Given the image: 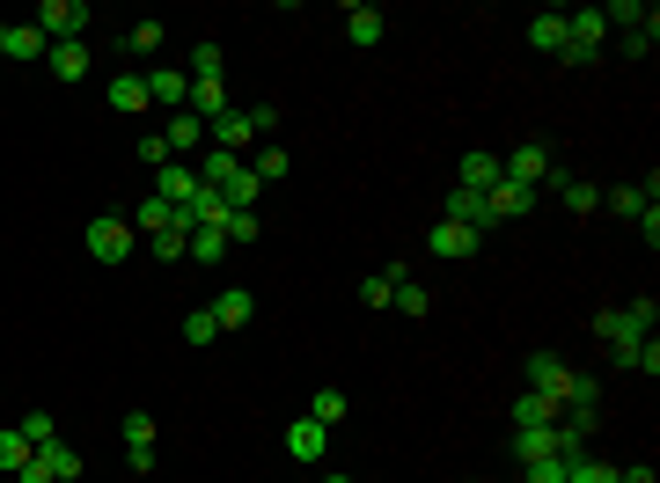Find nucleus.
Instances as JSON below:
<instances>
[{
    "instance_id": "nucleus-1",
    "label": "nucleus",
    "mask_w": 660,
    "mask_h": 483,
    "mask_svg": "<svg viewBox=\"0 0 660 483\" xmlns=\"http://www.w3.org/2000/svg\"><path fill=\"white\" fill-rule=\"evenodd\" d=\"M653 322H660L653 301H624V308H602V315H594V338L616 352V366H638V344L653 338Z\"/></svg>"
},
{
    "instance_id": "nucleus-2",
    "label": "nucleus",
    "mask_w": 660,
    "mask_h": 483,
    "mask_svg": "<svg viewBox=\"0 0 660 483\" xmlns=\"http://www.w3.org/2000/svg\"><path fill=\"white\" fill-rule=\"evenodd\" d=\"M81 241H89V257H96V264H125V257L140 249V235H132V220H118V213H96Z\"/></svg>"
},
{
    "instance_id": "nucleus-3",
    "label": "nucleus",
    "mask_w": 660,
    "mask_h": 483,
    "mask_svg": "<svg viewBox=\"0 0 660 483\" xmlns=\"http://www.w3.org/2000/svg\"><path fill=\"white\" fill-rule=\"evenodd\" d=\"M89 0H45L37 8V30H45V45H73V37H89Z\"/></svg>"
},
{
    "instance_id": "nucleus-4",
    "label": "nucleus",
    "mask_w": 660,
    "mask_h": 483,
    "mask_svg": "<svg viewBox=\"0 0 660 483\" xmlns=\"http://www.w3.org/2000/svg\"><path fill=\"white\" fill-rule=\"evenodd\" d=\"M551 162H558V154H551V146H513V154H499V176H507V184H529V191H536L543 176H551Z\"/></svg>"
},
{
    "instance_id": "nucleus-5",
    "label": "nucleus",
    "mask_w": 660,
    "mask_h": 483,
    "mask_svg": "<svg viewBox=\"0 0 660 483\" xmlns=\"http://www.w3.org/2000/svg\"><path fill=\"white\" fill-rule=\"evenodd\" d=\"M543 184H551V191L565 198V213H602V184H587V176H565V162H551V176H543Z\"/></svg>"
},
{
    "instance_id": "nucleus-6",
    "label": "nucleus",
    "mask_w": 660,
    "mask_h": 483,
    "mask_svg": "<svg viewBox=\"0 0 660 483\" xmlns=\"http://www.w3.org/2000/svg\"><path fill=\"white\" fill-rule=\"evenodd\" d=\"M250 140H257V125H250V110H235V103L206 125V146H220V154H243Z\"/></svg>"
},
{
    "instance_id": "nucleus-7",
    "label": "nucleus",
    "mask_w": 660,
    "mask_h": 483,
    "mask_svg": "<svg viewBox=\"0 0 660 483\" xmlns=\"http://www.w3.org/2000/svg\"><path fill=\"white\" fill-rule=\"evenodd\" d=\"M440 220H455V227H477V235H485V227H491V198H485V191H463V184H455V191L440 198Z\"/></svg>"
},
{
    "instance_id": "nucleus-8",
    "label": "nucleus",
    "mask_w": 660,
    "mask_h": 483,
    "mask_svg": "<svg viewBox=\"0 0 660 483\" xmlns=\"http://www.w3.org/2000/svg\"><path fill=\"white\" fill-rule=\"evenodd\" d=\"M565 381H572V366H565L558 352H529V388H536V396H551L558 411H565Z\"/></svg>"
},
{
    "instance_id": "nucleus-9",
    "label": "nucleus",
    "mask_w": 660,
    "mask_h": 483,
    "mask_svg": "<svg viewBox=\"0 0 660 483\" xmlns=\"http://www.w3.org/2000/svg\"><path fill=\"white\" fill-rule=\"evenodd\" d=\"M345 37H352V51H374L382 37H390V15L367 8V0H352V8H345Z\"/></svg>"
},
{
    "instance_id": "nucleus-10",
    "label": "nucleus",
    "mask_w": 660,
    "mask_h": 483,
    "mask_svg": "<svg viewBox=\"0 0 660 483\" xmlns=\"http://www.w3.org/2000/svg\"><path fill=\"white\" fill-rule=\"evenodd\" d=\"M184 96H192V73H147V110H170V118H176V110H184Z\"/></svg>"
},
{
    "instance_id": "nucleus-11",
    "label": "nucleus",
    "mask_w": 660,
    "mask_h": 483,
    "mask_svg": "<svg viewBox=\"0 0 660 483\" xmlns=\"http://www.w3.org/2000/svg\"><path fill=\"white\" fill-rule=\"evenodd\" d=\"M323 447H331V425H316V417H293L287 425V455L293 461H323Z\"/></svg>"
},
{
    "instance_id": "nucleus-12",
    "label": "nucleus",
    "mask_w": 660,
    "mask_h": 483,
    "mask_svg": "<svg viewBox=\"0 0 660 483\" xmlns=\"http://www.w3.org/2000/svg\"><path fill=\"white\" fill-rule=\"evenodd\" d=\"M162 140H170V162H184V154H206V125H198L192 110H176V118L162 125Z\"/></svg>"
},
{
    "instance_id": "nucleus-13",
    "label": "nucleus",
    "mask_w": 660,
    "mask_h": 483,
    "mask_svg": "<svg viewBox=\"0 0 660 483\" xmlns=\"http://www.w3.org/2000/svg\"><path fill=\"white\" fill-rule=\"evenodd\" d=\"M192 191H198V169H192V162H170V169H154V198H170L176 213L192 205Z\"/></svg>"
},
{
    "instance_id": "nucleus-14",
    "label": "nucleus",
    "mask_w": 660,
    "mask_h": 483,
    "mask_svg": "<svg viewBox=\"0 0 660 483\" xmlns=\"http://www.w3.org/2000/svg\"><path fill=\"white\" fill-rule=\"evenodd\" d=\"M426 249H433V257H470V249H477V227H455V220H433V227H426Z\"/></svg>"
},
{
    "instance_id": "nucleus-15",
    "label": "nucleus",
    "mask_w": 660,
    "mask_h": 483,
    "mask_svg": "<svg viewBox=\"0 0 660 483\" xmlns=\"http://www.w3.org/2000/svg\"><path fill=\"white\" fill-rule=\"evenodd\" d=\"M485 198H491V227H499V220H521L529 205H536V191H529V184H507V176H499Z\"/></svg>"
},
{
    "instance_id": "nucleus-16",
    "label": "nucleus",
    "mask_w": 660,
    "mask_h": 483,
    "mask_svg": "<svg viewBox=\"0 0 660 483\" xmlns=\"http://www.w3.org/2000/svg\"><path fill=\"white\" fill-rule=\"evenodd\" d=\"M162 227H176V205H170V198H154V191H147L140 205H132V235H140V241H154Z\"/></svg>"
},
{
    "instance_id": "nucleus-17",
    "label": "nucleus",
    "mask_w": 660,
    "mask_h": 483,
    "mask_svg": "<svg viewBox=\"0 0 660 483\" xmlns=\"http://www.w3.org/2000/svg\"><path fill=\"white\" fill-rule=\"evenodd\" d=\"M89 67H96V59H89V37H73V45H51L45 51V73H59V81H81Z\"/></svg>"
},
{
    "instance_id": "nucleus-18",
    "label": "nucleus",
    "mask_w": 660,
    "mask_h": 483,
    "mask_svg": "<svg viewBox=\"0 0 660 483\" xmlns=\"http://www.w3.org/2000/svg\"><path fill=\"white\" fill-rule=\"evenodd\" d=\"M390 308H396V315H412V322H418V315H426V308H433V293H426V286H418V279H412V264H396Z\"/></svg>"
},
{
    "instance_id": "nucleus-19",
    "label": "nucleus",
    "mask_w": 660,
    "mask_h": 483,
    "mask_svg": "<svg viewBox=\"0 0 660 483\" xmlns=\"http://www.w3.org/2000/svg\"><path fill=\"white\" fill-rule=\"evenodd\" d=\"M111 110H118V118H140L147 110V73H111Z\"/></svg>"
},
{
    "instance_id": "nucleus-20",
    "label": "nucleus",
    "mask_w": 660,
    "mask_h": 483,
    "mask_svg": "<svg viewBox=\"0 0 660 483\" xmlns=\"http://www.w3.org/2000/svg\"><path fill=\"white\" fill-rule=\"evenodd\" d=\"M602 205L624 213V220H646L653 213V184H616V191H602Z\"/></svg>"
},
{
    "instance_id": "nucleus-21",
    "label": "nucleus",
    "mask_w": 660,
    "mask_h": 483,
    "mask_svg": "<svg viewBox=\"0 0 660 483\" xmlns=\"http://www.w3.org/2000/svg\"><path fill=\"white\" fill-rule=\"evenodd\" d=\"M184 110H192L198 125H213L220 110H228V81H192V96H184Z\"/></svg>"
},
{
    "instance_id": "nucleus-22",
    "label": "nucleus",
    "mask_w": 660,
    "mask_h": 483,
    "mask_svg": "<svg viewBox=\"0 0 660 483\" xmlns=\"http://www.w3.org/2000/svg\"><path fill=\"white\" fill-rule=\"evenodd\" d=\"M529 45H536L543 59H558V51H565V8H551V15H529Z\"/></svg>"
},
{
    "instance_id": "nucleus-23",
    "label": "nucleus",
    "mask_w": 660,
    "mask_h": 483,
    "mask_svg": "<svg viewBox=\"0 0 660 483\" xmlns=\"http://www.w3.org/2000/svg\"><path fill=\"white\" fill-rule=\"evenodd\" d=\"M250 315H257V293H243V286L213 301V322H220V330H250Z\"/></svg>"
},
{
    "instance_id": "nucleus-24",
    "label": "nucleus",
    "mask_w": 660,
    "mask_h": 483,
    "mask_svg": "<svg viewBox=\"0 0 660 483\" xmlns=\"http://www.w3.org/2000/svg\"><path fill=\"white\" fill-rule=\"evenodd\" d=\"M455 176H463V191H491V184H499V154L470 146V154H463V169H455Z\"/></svg>"
},
{
    "instance_id": "nucleus-25",
    "label": "nucleus",
    "mask_w": 660,
    "mask_h": 483,
    "mask_svg": "<svg viewBox=\"0 0 660 483\" xmlns=\"http://www.w3.org/2000/svg\"><path fill=\"white\" fill-rule=\"evenodd\" d=\"M192 169H198V184H206V191H220V184H228V176L243 169V154H220V146H206V154H198Z\"/></svg>"
},
{
    "instance_id": "nucleus-26",
    "label": "nucleus",
    "mask_w": 660,
    "mask_h": 483,
    "mask_svg": "<svg viewBox=\"0 0 660 483\" xmlns=\"http://www.w3.org/2000/svg\"><path fill=\"white\" fill-rule=\"evenodd\" d=\"M257 191H265V184H257V169H250V162L228 176V184H220V198H228L235 213H257Z\"/></svg>"
},
{
    "instance_id": "nucleus-27",
    "label": "nucleus",
    "mask_w": 660,
    "mask_h": 483,
    "mask_svg": "<svg viewBox=\"0 0 660 483\" xmlns=\"http://www.w3.org/2000/svg\"><path fill=\"white\" fill-rule=\"evenodd\" d=\"M309 417H316V425H345V417H352V396H345V388H316V396H309Z\"/></svg>"
},
{
    "instance_id": "nucleus-28",
    "label": "nucleus",
    "mask_w": 660,
    "mask_h": 483,
    "mask_svg": "<svg viewBox=\"0 0 660 483\" xmlns=\"http://www.w3.org/2000/svg\"><path fill=\"white\" fill-rule=\"evenodd\" d=\"M513 425H558V403L536 396V388H521V396H513Z\"/></svg>"
},
{
    "instance_id": "nucleus-29",
    "label": "nucleus",
    "mask_w": 660,
    "mask_h": 483,
    "mask_svg": "<svg viewBox=\"0 0 660 483\" xmlns=\"http://www.w3.org/2000/svg\"><path fill=\"white\" fill-rule=\"evenodd\" d=\"M192 264H220L228 257V227H192V249H184Z\"/></svg>"
},
{
    "instance_id": "nucleus-30",
    "label": "nucleus",
    "mask_w": 660,
    "mask_h": 483,
    "mask_svg": "<svg viewBox=\"0 0 660 483\" xmlns=\"http://www.w3.org/2000/svg\"><path fill=\"white\" fill-rule=\"evenodd\" d=\"M45 30H37V23H8V59H45Z\"/></svg>"
},
{
    "instance_id": "nucleus-31",
    "label": "nucleus",
    "mask_w": 660,
    "mask_h": 483,
    "mask_svg": "<svg viewBox=\"0 0 660 483\" xmlns=\"http://www.w3.org/2000/svg\"><path fill=\"white\" fill-rule=\"evenodd\" d=\"M37 455H45L51 483H73V476H81V447H67V439H51V447H37Z\"/></svg>"
},
{
    "instance_id": "nucleus-32",
    "label": "nucleus",
    "mask_w": 660,
    "mask_h": 483,
    "mask_svg": "<svg viewBox=\"0 0 660 483\" xmlns=\"http://www.w3.org/2000/svg\"><path fill=\"white\" fill-rule=\"evenodd\" d=\"M30 455H37V447H30L15 425H0V476H23V461H30Z\"/></svg>"
},
{
    "instance_id": "nucleus-33",
    "label": "nucleus",
    "mask_w": 660,
    "mask_h": 483,
    "mask_svg": "<svg viewBox=\"0 0 660 483\" xmlns=\"http://www.w3.org/2000/svg\"><path fill=\"white\" fill-rule=\"evenodd\" d=\"M660 8H646V0H610V8H602V23L610 30H638V23H653Z\"/></svg>"
},
{
    "instance_id": "nucleus-34",
    "label": "nucleus",
    "mask_w": 660,
    "mask_h": 483,
    "mask_svg": "<svg viewBox=\"0 0 660 483\" xmlns=\"http://www.w3.org/2000/svg\"><path fill=\"white\" fill-rule=\"evenodd\" d=\"M513 455L543 461V455H551V425H513Z\"/></svg>"
},
{
    "instance_id": "nucleus-35",
    "label": "nucleus",
    "mask_w": 660,
    "mask_h": 483,
    "mask_svg": "<svg viewBox=\"0 0 660 483\" xmlns=\"http://www.w3.org/2000/svg\"><path fill=\"white\" fill-rule=\"evenodd\" d=\"M565 483H616V461L580 455V461H565Z\"/></svg>"
},
{
    "instance_id": "nucleus-36",
    "label": "nucleus",
    "mask_w": 660,
    "mask_h": 483,
    "mask_svg": "<svg viewBox=\"0 0 660 483\" xmlns=\"http://www.w3.org/2000/svg\"><path fill=\"white\" fill-rule=\"evenodd\" d=\"M147 249H154V257H162V264H176V257H184V249H192V227H184V220H176V227H162V235L147 241Z\"/></svg>"
},
{
    "instance_id": "nucleus-37",
    "label": "nucleus",
    "mask_w": 660,
    "mask_h": 483,
    "mask_svg": "<svg viewBox=\"0 0 660 483\" xmlns=\"http://www.w3.org/2000/svg\"><path fill=\"white\" fill-rule=\"evenodd\" d=\"M15 433H23L30 447H51V439H59V425H51V411H23V417H15Z\"/></svg>"
},
{
    "instance_id": "nucleus-38",
    "label": "nucleus",
    "mask_w": 660,
    "mask_h": 483,
    "mask_svg": "<svg viewBox=\"0 0 660 483\" xmlns=\"http://www.w3.org/2000/svg\"><path fill=\"white\" fill-rule=\"evenodd\" d=\"M118 439H125V455H140V447H154V417H147V411H132V417L118 425Z\"/></svg>"
},
{
    "instance_id": "nucleus-39",
    "label": "nucleus",
    "mask_w": 660,
    "mask_h": 483,
    "mask_svg": "<svg viewBox=\"0 0 660 483\" xmlns=\"http://www.w3.org/2000/svg\"><path fill=\"white\" fill-rule=\"evenodd\" d=\"M616 45H624V59H646V51L660 45V15H653V23H638V30H624Z\"/></svg>"
},
{
    "instance_id": "nucleus-40",
    "label": "nucleus",
    "mask_w": 660,
    "mask_h": 483,
    "mask_svg": "<svg viewBox=\"0 0 660 483\" xmlns=\"http://www.w3.org/2000/svg\"><path fill=\"white\" fill-rule=\"evenodd\" d=\"M192 81H220V45L213 37H198L192 45Z\"/></svg>"
},
{
    "instance_id": "nucleus-41",
    "label": "nucleus",
    "mask_w": 660,
    "mask_h": 483,
    "mask_svg": "<svg viewBox=\"0 0 660 483\" xmlns=\"http://www.w3.org/2000/svg\"><path fill=\"white\" fill-rule=\"evenodd\" d=\"M390 286H396V264L390 271H367V279H360V301H367V308H390Z\"/></svg>"
},
{
    "instance_id": "nucleus-42",
    "label": "nucleus",
    "mask_w": 660,
    "mask_h": 483,
    "mask_svg": "<svg viewBox=\"0 0 660 483\" xmlns=\"http://www.w3.org/2000/svg\"><path fill=\"white\" fill-rule=\"evenodd\" d=\"M213 338H220L213 308H192V315H184V344H213Z\"/></svg>"
},
{
    "instance_id": "nucleus-43",
    "label": "nucleus",
    "mask_w": 660,
    "mask_h": 483,
    "mask_svg": "<svg viewBox=\"0 0 660 483\" xmlns=\"http://www.w3.org/2000/svg\"><path fill=\"white\" fill-rule=\"evenodd\" d=\"M250 169H257V184H279V176L293 169L287 154H279V146H265V154H257V162H250Z\"/></svg>"
},
{
    "instance_id": "nucleus-44",
    "label": "nucleus",
    "mask_w": 660,
    "mask_h": 483,
    "mask_svg": "<svg viewBox=\"0 0 660 483\" xmlns=\"http://www.w3.org/2000/svg\"><path fill=\"white\" fill-rule=\"evenodd\" d=\"M257 235H265L257 213H235V205H228V249H235V241H257Z\"/></svg>"
},
{
    "instance_id": "nucleus-45",
    "label": "nucleus",
    "mask_w": 660,
    "mask_h": 483,
    "mask_svg": "<svg viewBox=\"0 0 660 483\" xmlns=\"http://www.w3.org/2000/svg\"><path fill=\"white\" fill-rule=\"evenodd\" d=\"M140 162L147 169H170V140L162 132H140Z\"/></svg>"
},
{
    "instance_id": "nucleus-46",
    "label": "nucleus",
    "mask_w": 660,
    "mask_h": 483,
    "mask_svg": "<svg viewBox=\"0 0 660 483\" xmlns=\"http://www.w3.org/2000/svg\"><path fill=\"white\" fill-rule=\"evenodd\" d=\"M529 469V483H565V461L558 455H543V461H521Z\"/></svg>"
},
{
    "instance_id": "nucleus-47",
    "label": "nucleus",
    "mask_w": 660,
    "mask_h": 483,
    "mask_svg": "<svg viewBox=\"0 0 660 483\" xmlns=\"http://www.w3.org/2000/svg\"><path fill=\"white\" fill-rule=\"evenodd\" d=\"M125 45H132V51H154V45H162V23H132V37H125Z\"/></svg>"
},
{
    "instance_id": "nucleus-48",
    "label": "nucleus",
    "mask_w": 660,
    "mask_h": 483,
    "mask_svg": "<svg viewBox=\"0 0 660 483\" xmlns=\"http://www.w3.org/2000/svg\"><path fill=\"white\" fill-rule=\"evenodd\" d=\"M15 483H51V469H45V455H30V461H23V476H15Z\"/></svg>"
},
{
    "instance_id": "nucleus-49",
    "label": "nucleus",
    "mask_w": 660,
    "mask_h": 483,
    "mask_svg": "<svg viewBox=\"0 0 660 483\" xmlns=\"http://www.w3.org/2000/svg\"><path fill=\"white\" fill-rule=\"evenodd\" d=\"M616 483H653V469L638 461V469H616Z\"/></svg>"
},
{
    "instance_id": "nucleus-50",
    "label": "nucleus",
    "mask_w": 660,
    "mask_h": 483,
    "mask_svg": "<svg viewBox=\"0 0 660 483\" xmlns=\"http://www.w3.org/2000/svg\"><path fill=\"white\" fill-rule=\"evenodd\" d=\"M0 59H8V23H0Z\"/></svg>"
},
{
    "instance_id": "nucleus-51",
    "label": "nucleus",
    "mask_w": 660,
    "mask_h": 483,
    "mask_svg": "<svg viewBox=\"0 0 660 483\" xmlns=\"http://www.w3.org/2000/svg\"><path fill=\"white\" fill-rule=\"evenodd\" d=\"M323 483H352V476H323Z\"/></svg>"
}]
</instances>
